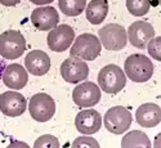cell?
Wrapping results in <instances>:
<instances>
[{
	"instance_id": "6da1fadb",
	"label": "cell",
	"mask_w": 161,
	"mask_h": 148,
	"mask_svg": "<svg viewBox=\"0 0 161 148\" xmlns=\"http://www.w3.org/2000/svg\"><path fill=\"white\" fill-rule=\"evenodd\" d=\"M124 69L126 76L134 83H146L153 75V63L147 56L139 53L126 58Z\"/></svg>"
},
{
	"instance_id": "7a4b0ae2",
	"label": "cell",
	"mask_w": 161,
	"mask_h": 148,
	"mask_svg": "<svg viewBox=\"0 0 161 148\" xmlns=\"http://www.w3.org/2000/svg\"><path fill=\"white\" fill-rule=\"evenodd\" d=\"M102 44L99 39L93 34H81L74 41L70 54L84 61H94L101 54Z\"/></svg>"
},
{
	"instance_id": "3957f363",
	"label": "cell",
	"mask_w": 161,
	"mask_h": 148,
	"mask_svg": "<svg viewBox=\"0 0 161 148\" xmlns=\"http://www.w3.org/2000/svg\"><path fill=\"white\" fill-rule=\"evenodd\" d=\"M98 84L107 94H117L125 88L126 76L116 64H107L98 74Z\"/></svg>"
},
{
	"instance_id": "277c9868",
	"label": "cell",
	"mask_w": 161,
	"mask_h": 148,
	"mask_svg": "<svg viewBox=\"0 0 161 148\" xmlns=\"http://www.w3.org/2000/svg\"><path fill=\"white\" fill-rule=\"evenodd\" d=\"M26 50V40L19 31L8 30L0 35V54L5 59H17Z\"/></svg>"
},
{
	"instance_id": "5b68a950",
	"label": "cell",
	"mask_w": 161,
	"mask_h": 148,
	"mask_svg": "<svg viewBox=\"0 0 161 148\" xmlns=\"http://www.w3.org/2000/svg\"><path fill=\"white\" fill-rule=\"evenodd\" d=\"M29 111L35 121L47 123L56 113V103L48 94L37 93L31 97L29 102Z\"/></svg>"
},
{
	"instance_id": "8992f818",
	"label": "cell",
	"mask_w": 161,
	"mask_h": 148,
	"mask_svg": "<svg viewBox=\"0 0 161 148\" xmlns=\"http://www.w3.org/2000/svg\"><path fill=\"white\" fill-rule=\"evenodd\" d=\"M131 113L128 108L123 106H115L106 112L104 115V126L112 134L120 135L125 133L131 125Z\"/></svg>"
},
{
	"instance_id": "52a82bcc",
	"label": "cell",
	"mask_w": 161,
	"mask_h": 148,
	"mask_svg": "<svg viewBox=\"0 0 161 148\" xmlns=\"http://www.w3.org/2000/svg\"><path fill=\"white\" fill-rule=\"evenodd\" d=\"M99 41L107 50H121L128 43L126 30L117 23L106 25L99 30Z\"/></svg>"
},
{
	"instance_id": "ba28073f",
	"label": "cell",
	"mask_w": 161,
	"mask_h": 148,
	"mask_svg": "<svg viewBox=\"0 0 161 148\" xmlns=\"http://www.w3.org/2000/svg\"><path fill=\"white\" fill-rule=\"evenodd\" d=\"M74 40H75V32L71 26L59 25L50 30L47 37V43L50 50L61 53L69 49L74 43Z\"/></svg>"
},
{
	"instance_id": "9c48e42d",
	"label": "cell",
	"mask_w": 161,
	"mask_h": 148,
	"mask_svg": "<svg viewBox=\"0 0 161 148\" xmlns=\"http://www.w3.org/2000/svg\"><path fill=\"white\" fill-rule=\"evenodd\" d=\"M61 75L64 81L70 84H77L89 76L88 64L77 57H70L61 64Z\"/></svg>"
},
{
	"instance_id": "30bf717a",
	"label": "cell",
	"mask_w": 161,
	"mask_h": 148,
	"mask_svg": "<svg viewBox=\"0 0 161 148\" xmlns=\"http://www.w3.org/2000/svg\"><path fill=\"white\" fill-rule=\"evenodd\" d=\"M72 101L79 107H93L101 101V89L93 81L79 84L72 91Z\"/></svg>"
},
{
	"instance_id": "8fae6325",
	"label": "cell",
	"mask_w": 161,
	"mask_h": 148,
	"mask_svg": "<svg viewBox=\"0 0 161 148\" xmlns=\"http://www.w3.org/2000/svg\"><path fill=\"white\" fill-rule=\"evenodd\" d=\"M27 108V101L17 91H5L0 94V111L5 116L18 117Z\"/></svg>"
},
{
	"instance_id": "7c38bea8",
	"label": "cell",
	"mask_w": 161,
	"mask_h": 148,
	"mask_svg": "<svg viewBox=\"0 0 161 148\" xmlns=\"http://www.w3.org/2000/svg\"><path fill=\"white\" fill-rule=\"evenodd\" d=\"M128 39L133 47L138 49H144L147 47V43L152 37H155V29L150 22L146 21H137L130 25L128 29Z\"/></svg>"
},
{
	"instance_id": "4fadbf2b",
	"label": "cell",
	"mask_w": 161,
	"mask_h": 148,
	"mask_svg": "<svg viewBox=\"0 0 161 148\" xmlns=\"http://www.w3.org/2000/svg\"><path fill=\"white\" fill-rule=\"evenodd\" d=\"M75 126L80 134L93 135L102 128V117L96 110L80 111L75 117Z\"/></svg>"
},
{
	"instance_id": "5bb4252c",
	"label": "cell",
	"mask_w": 161,
	"mask_h": 148,
	"mask_svg": "<svg viewBox=\"0 0 161 148\" xmlns=\"http://www.w3.org/2000/svg\"><path fill=\"white\" fill-rule=\"evenodd\" d=\"M31 22L39 31H49L58 26L59 16L53 7H40L31 13Z\"/></svg>"
},
{
	"instance_id": "9a60e30c",
	"label": "cell",
	"mask_w": 161,
	"mask_h": 148,
	"mask_svg": "<svg viewBox=\"0 0 161 148\" xmlns=\"http://www.w3.org/2000/svg\"><path fill=\"white\" fill-rule=\"evenodd\" d=\"M3 81L10 89L19 90L23 89L29 81V74L25 67L18 63H12L7 66L3 72Z\"/></svg>"
},
{
	"instance_id": "2e32d148",
	"label": "cell",
	"mask_w": 161,
	"mask_h": 148,
	"mask_svg": "<svg viewBox=\"0 0 161 148\" xmlns=\"http://www.w3.org/2000/svg\"><path fill=\"white\" fill-rule=\"evenodd\" d=\"M26 70L35 76H43L50 70V58L43 50H32L25 58Z\"/></svg>"
},
{
	"instance_id": "e0dca14e",
	"label": "cell",
	"mask_w": 161,
	"mask_h": 148,
	"mask_svg": "<svg viewBox=\"0 0 161 148\" xmlns=\"http://www.w3.org/2000/svg\"><path fill=\"white\" fill-rule=\"evenodd\" d=\"M136 120L138 125L143 128H155L161 121V108L155 103H144L136 112Z\"/></svg>"
},
{
	"instance_id": "ac0fdd59",
	"label": "cell",
	"mask_w": 161,
	"mask_h": 148,
	"mask_svg": "<svg viewBox=\"0 0 161 148\" xmlns=\"http://www.w3.org/2000/svg\"><path fill=\"white\" fill-rule=\"evenodd\" d=\"M86 19L92 25L102 23L108 14V2L107 0H92L86 5Z\"/></svg>"
},
{
	"instance_id": "d6986e66",
	"label": "cell",
	"mask_w": 161,
	"mask_h": 148,
	"mask_svg": "<svg viewBox=\"0 0 161 148\" xmlns=\"http://www.w3.org/2000/svg\"><path fill=\"white\" fill-rule=\"evenodd\" d=\"M121 147L123 148H134V147L150 148L151 140L143 131L133 130V131H129L126 135H124V138L121 140Z\"/></svg>"
},
{
	"instance_id": "ffe728a7",
	"label": "cell",
	"mask_w": 161,
	"mask_h": 148,
	"mask_svg": "<svg viewBox=\"0 0 161 148\" xmlns=\"http://www.w3.org/2000/svg\"><path fill=\"white\" fill-rule=\"evenodd\" d=\"M61 12L69 17L80 16L86 8V0H58Z\"/></svg>"
},
{
	"instance_id": "44dd1931",
	"label": "cell",
	"mask_w": 161,
	"mask_h": 148,
	"mask_svg": "<svg viewBox=\"0 0 161 148\" xmlns=\"http://www.w3.org/2000/svg\"><path fill=\"white\" fill-rule=\"evenodd\" d=\"M150 8H151V0H126L128 12L136 17L147 14Z\"/></svg>"
},
{
	"instance_id": "7402d4cb",
	"label": "cell",
	"mask_w": 161,
	"mask_h": 148,
	"mask_svg": "<svg viewBox=\"0 0 161 148\" xmlns=\"http://www.w3.org/2000/svg\"><path fill=\"white\" fill-rule=\"evenodd\" d=\"M35 148H45V147H50V148H58L59 147V142L56 137L50 135V134H45L42 135L40 138H37L34 143Z\"/></svg>"
},
{
	"instance_id": "603a6c76",
	"label": "cell",
	"mask_w": 161,
	"mask_h": 148,
	"mask_svg": "<svg viewBox=\"0 0 161 148\" xmlns=\"http://www.w3.org/2000/svg\"><path fill=\"white\" fill-rule=\"evenodd\" d=\"M147 49H148V53L150 56L156 59V61H160L161 59V56H160V49H161V37L157 36V37H152L148 43H147Z\"/></svg>"
},
{
	"instance_id": "cb8c5ba5",
	"label": "cell",
	"mask_w": 161,
	"mask_h": 148,
	"mask_svg": "<svg viewBox=\"0 0 161 148\" xmlns=\"http://www.w3.org/2000/svg\"><path fill=\"white\" fill-rule=\"evenodd\" d=\"M74 148H84V147H93V148H98L99 144L98 142L94 139V138H92V137H80L77 139L74 140L72 145Z\"/></svg>"
},
{
	"instance_id": "d4e9b609",
	"label": "cell",
	"mask_w": 161,
	"mask_h": 148,
	"mask_svg": "<svg viewBox=\"0 0 161 148\" xmlns=\"http://www.w3.org/2000/svg\"><path fill=\"white\" fill-rule=\"evenodd\" d=\"M19 2H21V0H0V4H3L5 7H14Z\"/></svg>"
},
{
	"instance_id": "484cf974",
	"label": "cell",
	"mask_w": 161,
	"mask_h": 148,
	"mask_svg": "<svg viewBox=\"0 0 161 148\" xmlns=\"http://www.w3.org/2000/svg\"><path fill=\"white\" fill-rule=\"evenodd\" d=\"M30 2L36 5H45V4H50L52 2H54V0H30Z\"/></svg>"
},
{
	"instance_id": "4316f807",
	"label": "cell",
	"mask_w": 161,
	"mask_h": 148,
	"mask_svg": "<svg viewBox=\"0 0 161 148\" xmlns=\"http://www.w3.org/2000/svg\"><path fill=\"white\" fill-rule=\"evenodd\" d=\"M4 69H5V67H4V63H3L2 61H0V79L3 77V72H4Z\"/></svg>"
}]
</instances>
